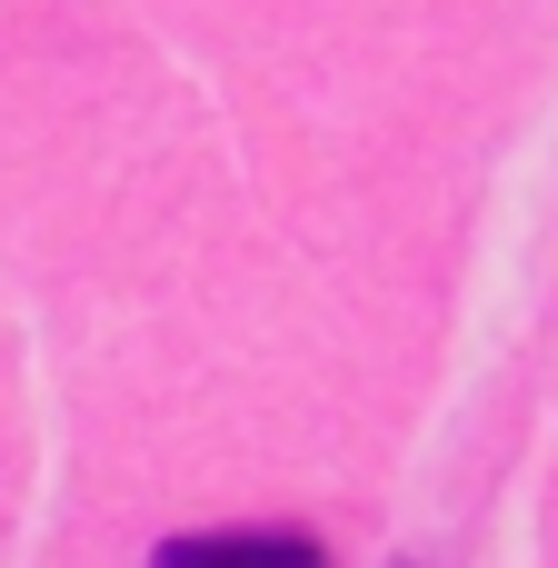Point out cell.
<instances>
[{"label":"cell","instance_id":"1","mask_svg":"<svg viewBox=\"0 0 558 568\" xmlns=\"http://www.w3.org/2000/svg\"><path fill=\"white\" fill-rule=\"evenodd\" d=\"M150 568H329V549L310 529H190V539H160Z\"/></svg>","mask_w":558,"mask_h":568}]
</instances>
